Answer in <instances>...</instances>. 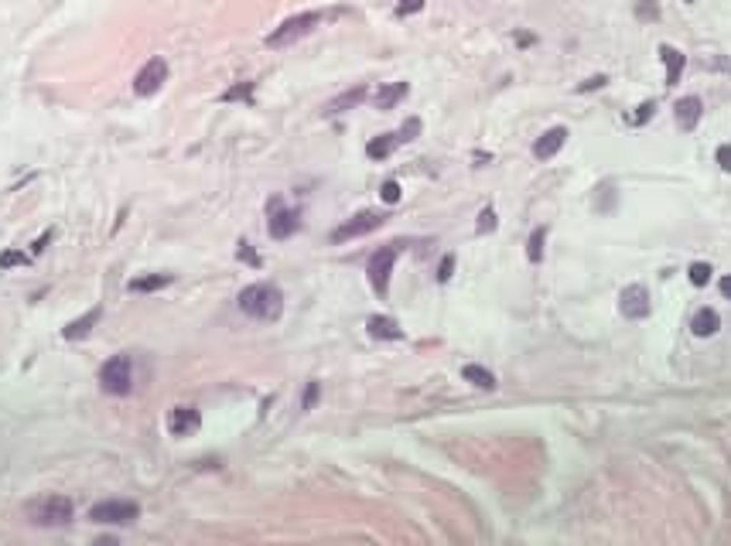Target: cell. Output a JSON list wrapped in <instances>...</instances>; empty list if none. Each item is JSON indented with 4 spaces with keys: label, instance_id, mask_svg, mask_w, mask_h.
<instances>
[{
    "label": "cell",
    "instance_id": "1",
    "mask_svg": "<svg viewBox=\"0 0 731 546\" xmlns=\"http://www.w3.org/2000/svg\"><path fill=\"white\" fill-rule=\"evenodd\" d=\"M239 311L249 318H260V321H274L284 311V294L274 283H253L239 294Z\"/></svg>",
    "mask_w": 731,
    "mask_h": 546
},
{
    "label": "cell",
    "instance_id": "2",
    "mask_svg": "<svg viewBox=\"0 0 731 546\" xmlns=\"http://www.w3.org/2000/svg\"><path fill=\"white\" fill-rule=\"evenodd\" d=\"M99 386L113 393V396H126L134 390V362H130V355H113L99 369Z\"/></svg>",
    "mask_w": 731,
    "mask_h": 546
},
{
    "label": "cell",
    "instance_id": "3",
    "mask_svg": "<svg viewBox=\"0 0 731 546\" xmlns=\"http://www.w3.org/2000/svg\"><path fill=\"white\" fill-rule=\"evenodd\" d=\"M318 24H322V14H314V11H308V14H297V17H287L280 28H274V31L267 34V45H270V48L291 45V41H297V38H304L308 31H314Z\"/></svg>",
    "mask_w": 731,
    "mask_h": 546
},
{
    "label": "cell",
    "instance_id": "4",
    "mask_svg": "<svg viewBox=\"0 0 731 546\" xmlns=\"http://www.w3.org/2000/svg\"><path fill=\"white\" fill-rule=\"evenodd\" d=\"M28 515H31L38 526H65V522L72 519V502L62 499V495H48V499L34 502L31 509H28Z\"/></svg>",
    "mask_w": 731,
    "mask_h": 546
},
{
    "label": "cell",
    "instance_id": "5",
    "mask_svg": "<svg viewBox=\"0 0 731 546\" xmlns=\"http://www.w3.org/2000/svg\"><path fill=\"white\" fill-rule=\"evenodd\" d=\"M137 515H140L137 502H120V499L96 502L93 509H89V519H93V522H113V526H130Z\"/></svg>",
    "mask_w": 731,
    "mask_h": 546
},
{
    "label": "cell",
    "instance_id": "6",
    "mask_svg": "<svg viewBox=\"0 0 731 546\" xmlns=\"http://www.w3.org/2000/svg\"><path fill=\"white\" fill-rule=\"evenodd\" d=\"M393 263H397V246H383V250H376L373 256H369L366 273H369V283H373V290L379 297L389 290V273H393Z\"/></svg>",
    "mask_w": 731,
    "mask_h": 546
},
{
    "label": "cell",
    "instance_id": "7",
    "mask_svg": "<svg viewBox=\"0 0 731 546\" xmlns=\"http://www.w3.org/2000/svg\"><path fill=\"white\" fill-rule=\"evenodd\" d=\"M383 222H387V216H379V212H359V216H352L349 222H342V226L332 233V243H345V239H356V236L373 233V229H379Z\"/></svg>",
    "mask_w": 731,
    "mask_h": 546
},
{
    "label": "cell",
    "instance_id": "8",
    "mask_svg": "<svg viewBox=\"0 0 731 546\" xmlns=\"http://www.w3.org/2000/svg\"><path fill=\"white\" fill-rule=\"evenodd\" d=\"M164 79H168V62H164V59H151V62L137 72V79H134V93L154 96L157 89L164 86Z\"/></svg>",
    "mask_w": 731,
    "mask_h": 546
},
{
    "label": "cell",
    "instance_id": "9",
    "mask_svg": "<svg viewBox=\"0 0 731 546\" xmlns=\"http://www.w3.org/2000/svg\"><path fill=\"white\" fill-rule=\"evenodd\" d=\"M619 311L629 318V321H639L650 314V290L642 283H629L622 294H619Z\"/></svg>",
    "mask_w": 731,
    "mask_h": 546
},
{
    "label": "cell",
    "instance_id": "10",
    "mask_svg": "<svg viewBox=\"0 0 731 546\" xmlns=\"http://www.w3.org/2000/svg\"><path fill=\"white\" fill-rule=\"evenodd\" d=\"M297 226H301V218H297L294 208H284L280 202H270V236L274 239H287V236L297 233Z\"/></svg>",
    "mask_w": 731,
    "mask_h": 546
},
{
    "label": "cell",
    "instance_id": "11",
    "mask_svg": "<svg viewBox=\"0 0 731 546\" xmlns=\"http://www.w3.org/2000/svg\"><path fill=\"white\" fill-rule=\"evenodd\" d=\"M199 423H202V417H199L195 406H174L171 417H168V430H171L174 437H188L199 430Z\"/></svg>",
    "mask_w": 731,
    "mask_h": 546
},
{
    "label": "cell",
    "instance_id": "12",
    "mask_svg": "<svg viewBox=\"0 0 731 546\" xmlns=\"http://www.w3.org/2000/svg\"><path fill=\"white\" fill-rule=\"evenodd\" d=\"M564 141H567V130H564V126H550L544 137H537V143H533V154L540 157V161H550V157L564 147Z\"/></svg>",
    "mask_w": 731,
    "mask_h": 546
},
{
    "label": "cell",
    "instance_id": "13",
    "mask_svg": "<svg viewBox=\"0 0 731 546\" xmlns=\"http://www.w3.org/2000/svg\"><path fill=\"white\" fill-rule=\"evenodd\" d=\"M673 113H677V123L684 126V130H694V126L700 123V113H704V103H700L697 96H684V99H677V106H673Z\"/></svg>",
    "mask_w": 731,
    "mask_h": 546
},
{
    "label": "cell",
    "instance_id": "14",
    "mask_svg": "<svg viewBox=\"0 0 731 546\" xmlns=\"http://www.w3.org/2000/svg\"><path fill=\"white\" fill-rule=\"evenodd\" d=\"M660 59H663V65H667V86H677V82H680V76H684V65H687L684 51L663 45V48H660Z\"/></svg>",
    "mask_w": 731,
    "mask_h": 546
},
{
    "label": "cell",
    "instance_id": "15",
    "mask_svg": "<svg viewBox=\"0 0 731 546\" xmlns=\"http://www.w3.org/2000/svg\"><path fill=\"white\" fill-rule=\"evenodd\" d=\"M366 328H369L373 338H389V342H393V338H404V328L397 325L393 318H383V314H373V318L366 321Z\"/></svg>",
    "mask_w": 731,
    "mask_h": 546
},
{
    "label": "cell",
    "instance_id": "16",
    "mask_svg": "<svg viewBox=\"0 0 731 546\" xmlns=\"http://www.w3.org/2000/svg\"><path fill=\"white\" fill-rule=\"evenodd\" d=\"M690 328H694V335H697V338H711L717 328H721V318H717V311H711V308H700V311L694 314Z\"/></svg>",
    "mask_w": 731,
    "mask_h": 546
},
{
    "label": "cell",
    "instance_id": "17",
    "mask_svg": "<svg viewBox=\"0 0 731 546\" xmlns=\"http://www.w3.org/2000/svg\"><path fill=\"white\" fill-rule=\"evenodd\" d=\"M407 93H410L407 82H389V86H383V89L376 93V109H393Z\"/></svg>",
    "mask_w": 731,
    "mask_h": 546
},
{
    "label": "cell",
    "instance_id": "18",
    "mask_svg": "<svg viewBox=\"0 0 731 546\" xmlns=\"http://www.w3.org/2000/svg\"><path fill=\"white\" fill-rule=\"evenodd\" d=\"M397 143H400L397 133H383V137H373V141L366 143V154L373 157V161H387V157L397 151Z\"/></svg>",
    "mask_w": 731,
    "mask_h": 546
},
{
    "label": "cell",
    "instance_id": "19",
    "mask_svg": "<svg viewBox=\"0 0 731 546\" xmlns=\"http://www.w3.org/2000/svg\"><path fill=\"white\" fill-rule=\"evenodd\" d=\"M369 96V89L366 86H356V89H349V93H342L339 99H332L325 106V113H345V109H352V106H359L362 99Z\"/></svg>",
    "mask_w": 731,
    "mask_h": 546
},
{
    "label": "cell",
    "instance_id": "20",
    "mask_svg": "<svg viewBox=\"0 0 731 546\" xmlns=\"http://www.w3.org/2000/svg\"><path fill=\"white\" fill-rule=\"evenodd\" d=\"M99 318H103V311H99V308H93V311L86 314V318H76V321L65 328L62 335L69 338V342H76V338H82V335H89V331H93V325L99 321Z\"/></svg>",
    "mask_w": 731,
    "mask_h": 546
},
{
    "label": "cell",
    "instance_id": "21",
    "mask_svg": "<svg viewBox=\"0 0 731 546\" xmlns=\"http://www.w3.org/2000/svg\"><path fill=\"white\" fill-rule=\"evenodd\" d=\"M168 283H171L168 273H151V277L130 280V290H134V294H151V290H161V287H168Z\"/></svg>",
    "mask_w": 731,
    "mask_h": 546
},
{
    "label": "cell",
    "instance_id": "22",
    "mask_svg": "<svg viewBox=\"0 0 731 546\" xmlns=\"http://www.w3.org/2000/svg\"><path fill=\"white\" fill-rule=\"evenodd\" d=\"M462 375H465L472 386H479V390H496V375L489 373V369H482V365H465Z\"/></svg>",
    "mask_w": 731,
    "mask_h": 546
},
{
    "label": "cell",
    "instance_id": "23",
    "mask_svg": "<svg viewBox=\"0 0 731 546\" xmlns=\"http://www.w3.org/2000/svg\"><path fill=\"white\" fill-rule=\"evenodd\" d=\"M222 103H253V82H239L222 93Z\"/></svg>",
    "mask_w": 731,
    "mask_h": 546
},
{
    "label": "cell",
    "instance_id": "24",
    "mask_svg": "<svg viewBox=\"0 0 731 546\" xmlns=\"http://www.w3.org/2000/svg\"><path fill=\"white\" fill-rule=\"evenodd\" d=\"M544 239H547V229H537V233L529 236V243H527V256L533 260V263H540V260H544Z\"/></svg>",
    "mask_w": 731,
    "mask_h": 546
},
{
    "label": "cell",
    "instance_id": "25",
    "mask_svg": "<svg viewBox=\"0 0 731 546\" xmlns=\"http://www.w3.org/2000/svg\"><path fill=\"white\" fill-rule=\"evenodd\" d=\"M636 17H639V21H650V24H653V21H660V4H656V0H639V4H636Z\"/></svg>",
    "mask_w": 731,
    "mask_h": 546
},
{
    "label": "cell",
    "instance_id": "26",
    "mask_svg": "<svg viewBox=\"0 0 731 546\" xmlns=\"http://www.w3.org/2000/svg\"><path fill=\"white\" fill-rule=\"evenodd\" d=\"M687 277H690V283H694V287H704V283H711V266H707V263H690Z\"/></svg>",
    "mask_w": 731,
    "mask_h": 546
},
{
    "label": "cell",
    "instance_id": "27",
    "mask_svg": "<svg viewBox=\"0 0 731 546\" xmlns=\"http://www.w3.org/2000/svg\"><path fill=\"white\" fill-rule=\"evenodd\" d=\"M499 226V218H496V208H482V216H479V222H475V229H479V233H492V229H496Z\"/></svg>",
    "mask_w": 731,
    "mask_h": 546
},
{
    "label": "cell",
    "instance_id": "28",
    "mask_svg": "<svg viewBox=\"0 0 731 546\" xmlns=\"http://www.w3.org/2000/svg\"><path fill=\"white\" fill-rule=\"evenodd\" d=\"M379 195H383V202H387V205H397V202H400V185H397V181H383Z\"/></svg>",
    "mask_w": 731,
    "mask_h": 546
},
{
    "label": "cell",
    "instance_id": "29",
    "mask_svg": "<svg viewBox=\"0 0 731 546\" xmlns=\"http://www.w3.org/2000/svg\"><path fill=\"white\" fill-rule=\"evenodd\" d=\"M318 396H322V386H318V383H308V390H304V400H301V410H314Z\"/></svg>",
    "mask_w": 731,
    "mask_h": 546
},
{
    "label": "cell",
    "instance_id": "30",
    "mask_svg": "<svg viewBox=\"0 0 731 546\" xmlns=\"http://www.w3.org/2000/svg\"><path fill=\"white\" fill-rule=\"evenodd\" d=\"M417 11H424V0H400V4H397V17L417 14Z\"/></svg>",
    "mask_w": 731,
    "mask_h": 546
},
{
    "label": "cell",
    "instance_id": "31",
    "mask_svg": "<svg viewBox=\"0 0 731 546\" xmlns=\"http://www.w3.org/2000/svg\"><path fill=\"white\" fill-rule=\"evenodd\" d=\"M417 133H420V120H417V116H414V120H407V123H404V130H400L397 137H400V143H404V141H414Z\"/></svg>",
    "mask_w": 731,
    "mask_h": 546
},
{
    "label": "cell",
    "instance_id": "32",
    "mask_svg": "<svg viewBox=\"0 0 731 546\" xmlns=\"http://www.w3.org/2000/svg\"><path fill=\"white\" fill-rule=\"evenodd\" d=\"M452 273H454V256L448 253L444 260H441V266H437V280L444 283V280H452Z\"/></svg>",
    "mask_w": 731,
    "mask_h": 546
},
{
    "label": "cell",
    "instance_id": "33",
    "mask_svg": "<svg viewBox=\"0 0 731 546\" xmlns=\"http://www.w3.org/2000/svg\"><path fill=\"white\" fill-rule=\"evenodd\" d=\"M17 263H28V256H24V253H17V250H11V253H4V256H0V266H4V270H7V266H17Z\"/></svg>",
    "mask_w": 731,
    "mask_h": 546
},
{
    "label": "cell",
    "instance_id": "34",
    "mask_svg": "<svg viewBox=\"0 0 731 546\" xmlns=\"http://www.w3.org/2000/svg\"><path fill=\"white\" fill-rule=\"evenodd\" d=\"M717 164H721V171L731 174V143H721V147H717Z\"/></svg>",
    "mask_w": 731,
    "mask_h": 546
},
{
    "label": "cell",
    "instance_id": "35",
    "mask_svg": "<svg viewBox=\"0 0 731 546\" xmlns=\"http://www.w3.org/2000/svg\"><path fill=\"white\" fill-rule=\"evenodd\" d=\"M608 79L605 76H592V79H585V82H581V86H577V93H588V89H602V86H605Z\"/></svg>",
    "mask_w": 731,
    "mask_h": 546
},
{
    "label": "cell",
    "instance_id": "36",
    "mask_svg": "<svg viewBox=\"0 0 731 546\" xmlns=\"http://www.w3.org/2000/svg\"><path fill=\"white\" fill-rule=\"evenodd\" d=\"M653 103H642V106L636 109V116H632V123H646V120H650V116H653Z\"/></svg>",
    "mask_w": 731,
    "mask_h": 546
},
{
    "label": "cell",
    "instance_id": "37",
    "mask_svg": "<svg viewBox=\"0 0 731 546\" xmlns=\"http://www.w3.org/2000/svg\"><path fill=\"white\" fill-rule=\"evenodd\" d=\"M239 260H247V263H253V266H260V256L249 250V243H239Z\"/></svg>",
    "mask_w": 731,
    "mask_h": 546
},
{
    "label": "cell",
    "instance_id": "38",
    "mask_svg": "<svg viewBox=\"0 0 731 546\" xmlns=\"http://www.w3.org/2000/svg\"><path fill=\"white\" fill-rule=\"evenodd\" d=\"M721 294L731 300V277H721Z\"/></svg>",
    "mask_w": 731,
    "mask_h": 546
},
{
    "label": "cell",
    "instance_id": "39",
    "mask_svg": "<svg viewBox=\"0 0 731 546\" xmlns=\"http://www.w3.org/2000/svg\"><path fill=\"white\" fill-rule=\"evenodd\" d=\"M687 4H690V0H687Z\"/></svg>",
    "mask_w": 731,
    "mask_h": 546
}]
</instances>
